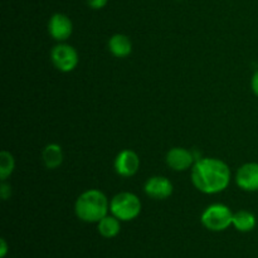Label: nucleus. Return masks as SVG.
<instances>
[{"label": "nucleus", "instance_id": "obj_1", "mask_svg": "<svg viewBox=\"0 0 258 258\" xmlns=\"http://www.w3.org/2000/svg\"><path fill=\"white\" fill-rule=\"evenodd\" d=\"M231 181V169L217 158L197 159L191 168V183L204 194H218Z\"/></svg>", "mask_w": 258, "mask_h": 258}, {"label": "nucleus", "instance_id": "obj_2", "mask_svg": "<svg viewBox=\"0 0 258 258\" xmlns=\"http://www.w3.org/2000/svg\"><path fill=\"white\" fill-rule=\"evenodd\" d=\"M110 211L107 197L97 189H90L81 194L75 204V212L78 219L86 223H98Z\"/></svg>", "mask_w": 258, "mask_h": 258}, {"label": "nucleus", "instance_id": "obj_3", "mask_svg": "<svg viewBox=\"0 0 258 258\" xmlns=\"http://www.w3.org/2000/svg\"><path fill=\"white\" fill-rule=\"evenodd\" d=\"M141 208L143 204L139 197L130 191L116 194L110 202L111 214L121 222H130L138 218L139 214L141 213Z\"/></svg>", "mask_w": 258, "mask_h": 258}, {"label": "nucleus", "instance_id": "obj_4", "mask_svg": "<svg viewBox=\"0 0 258 258\" xmlns=\"http://www.w3.org/2000/svg\"><path fill=\"white\" fill-rule=\"evenodd\" d=\"M232 219H233V213L231 209L219 203L209 206L201 217L202 224L212 232L226 231L232 226Z\"/></svg>", "mask_w": 258, "mask_h": 258}, {"label": "nucleus", "instance_id": "obj_5", "mask_svg": "<svg viewBox=\"0 0 258 258\" xmlns=\"http://www.w3.org/2000/svg\"><path fill=\"white\" fill-rule=\"evenodd\" d=\"M50 60L60 72H72L78 64V53L72 45L60 43L50 52Z\"/></svg>", "mask_w": 258, "mask_h": 258}, {"label": "nucleus", "instance_id": "obj_6", "mask_svg": "<svg viewBox=\"0 0 258 258\" xmlns=\"http://www.w3.org/2000/svg\"><path fill=\"white\" fill-rule=\"evenodd\" d=\"M48 32L53 39L58 42H64L71 37L73 32L72 20L62 13H55L48 22Z\"/></svg>", "mask_w": 258, "mask_h": 258}, {"label": "nucleus", "instance_id": "obj_7", "mask_svg": "<svg viewBox=\"0 0 258 258\" xmlns=\"http://www.w3.org/2000/svg\"><path fill=\"white\" fill-rule=\"evenodd\" d=\"M144 190L150 198L155 201H164L173 194V184L165 176H151L146 180Z\"/></svg>", "mask_w": 258, "mask_h": 258}, {"label": "nucleus", "instance_id": "obj_8", "mask_svg": "<svg viewBox=\"0 0 258 258\" xmlns=\"http://www.w3.org/2000/svg\"><path fill=\"white\" fill-rule=\"evenodd\" d=\"M140 168V158L134 150L126 149L118 153L115 159V170L121 176H133Z\"/></svg>", "mask_w": 258, "mask_h": 258}, {"label": "nucleus", "instance_id": "obj_9", "mask_svg": "<svg viewBox=\"0 0 258 258\" xmlns=\"http://www.w3.org/2000/svg\"><path fill=\"white\" fill-rule=\"evenodd\" d=\"M236 183L244 191H258V163L243 164L237 170Z\"/></svg>", "mask_w": 258, "mask_h": 258}, {"label": "nucleus", "instance_id": "obj_10", "mask_svg": "<svg viewBox=\"0 0 258 258\" xmlns=\"http://www.w3.org/2000/svg\"><path fill=\"white\" fill-rule=\"evenodd\" d=\"M166 164L175 171L188 170L196 163V156L191 151L184 148H173L166 154Z\"/></svg>", "mask_w": 258, "mask_h": 258}, {"label": "nucleus", "instance_id": "obj_11", "mask_svg": "<svg viewBox=\"0 0 258 258\" xmlns=\"http://www.w3.org/2000/svg\"><path fill=\"white\" fill-rule=\"evenodd\" d=\"M108 50L115 57L125 58L133 52V43L127 35L118 33V34L112 35L108 40Z\"/></svg>", "mask_w": 258, "mask_h": 258}, {"label": "nucleus", "instance_id": "obj_12", "mask_svg": "<svg viewBox=\"0 0 258 258\" xmlns=\"http://www.w3.org/2000/svg\"><path fill=\"white\" fill-rule=\"evenodd\" d=\"M257 224L256 216L249 211H242L233 213V219H232V226L242 233H247V232L253 231L254 227Z\"/></svg>", "mask_w": 258, "mask_h": 258}, {"label": "nucleus", "instance_id": "obj_13", "mask_svg": "<svg viewBox=\"0 0 258 258\" xmlns=\"http://www.w3.org/2000/svg\"><path fill=\"white\" fill-rule=\"evenodd\" d=\"M42 160L45 168L57 169L63 161V151L58 144H48L42 151Z\"/></svg>", "mask_w": 258, "mask_h": 258}, {"label": "nucleus", "instance_id": "obj_14", "mask_svg": "<svg viewBox=\"0 0 258 258\" xmlns=\"http://www.w3.org/2000/svg\"><path fill=\"white\" fill-rule=\"evenodd\" d=\"M97 231L105 238H115L121 231V221L112 214H107L97 223Z\"/></svg>", "mask_w": 258, "mask_h": 258}, {"label": "nucleus", "instance_id": "obj_15", "mask_svg": "<svg viewBox=\"0 0 258 258\" xmlns=\"http://www.w3.org/2000/svg\"><path fill=\"white\" fill-rule=\"evenodd\" d=\"M15 168L14 156L7 150H3L0 153V179L2 181L7 180L8 176L12 175Z\"/></svg>", "mask_w": 258, "mask_h": 258}, {"label": "nucleus", "instance_id": "obj_16", "mask_svg": "<svg viewBox=\"0 0 258 258\" xmlns=\"http://www.w3.org/2000/svg\"><path fill=\"white\" fill-rule=\"evenodd\" d=\"M0 196H2L3 201H7V199L10 198V196H12V186L8 183H5V180L3 181L2 185H0Z\"/></svg>", "mask_w": 258, "mask_h": 258}, {"label": "nucleus", "instance_id": "obj_17", "mask_svg": "<svg viewBox=\"0 0 258 258\" xmlns=\"http://www.w3.org/2000/svg\"><path fill=\"white\" fill-rule=\"evenodd\" d=\"M87 2V5L91 8V9H102V8L106 7L108 0H86Z\"/></svg>", "mask_w": 258, "mask_h": 258}, {"label": "nucleus", "instance_id": "obj_18", "mask_svg": "<svg viewBox=\"0 0 258 258\" xmlns=\"http://www.w3.org/2000/svg\"><path fill=\"white\" fill-rule=\"evenodd\" d=\"M9 251V246H8L7 241L4 238L0 239V258H5Z\"/></svg>", "mask_w": 258, "mask_h": 258}, {"label": "nucleus", "instance_id": "obj_19", "mask_svg": "<svg viewBox=\"0 0 258 258\" xmlns=\"http://www.w3.org/2000/svg\"><path fill=\"white\" fill-rule=\"evenodd\" d=\"M251 87H252V91H253L254 95L258 97V71H256V72H254V75L252 76Z\"/></svg>", "mask_w": 258, "mask_h": 258}, {"label": "nucleus", "instance_id": "obj_20", "mask_svg": "<svg viewBox=\"0 0 258 258\" xmlns=\"http://www.w3.org/2000/svg\"><path fill=\"white\" fill-rule=\"evenodd\" d=\"M178 2H181V0H178Z\"/></svg>", "mask_w": 258, "mask_h": 258}]
</instances>
